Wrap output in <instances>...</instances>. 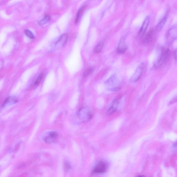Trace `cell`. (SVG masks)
Masks as SVG:
<instances>
[{
    "label": "cell",
    "instance_id": "6da1fadb",
    "mask_svg": "<svg viewBox=\"0 0 177 177\" xmlns=\"http://www.w3.org/2000/svg\"><path fill=\"white\" fill-rule=\"evenodd\" d=\"M171 54V51L169 48H162L161 54L155 62L154 65L155 68L158 69L165 64L170 57Z\"/></svg>",
    "mask_w": 177,
    "mask_h": 177
},
{
    "label": "cell",
    "instance_id": "7a4b0ae2",
    "mask_svg": "<svg viewBox=\"0 0 177 177\" xmlns=\"http://www.w3.org/2000/svg\"><path fill=\"white\" fill-rule=\"evenodd\" d=\"M106 88L109 90L116 91L119 90L120 88L119 80L116 75L114 74L105 81Z\"/></svg>",
    "mask_w": 177,
    "mask_h": 177
},
{
    "label": "cell",
    "instance_id": "3957f363",
    "mask_svg": "<svg viewBox=\"0 0 177 177\" xmlns=\"http://www.w3.org/2000/svg\"><path fill=\"white\" fill-rule=\"evenodd\" d=\"M93 116L92 113L88 108H84L80 109L77 114V117L82 122L90 120Z\"/></svg>",
    "mask_w": 177,
    "mask_h": 177
},
{
    "label": "cell",
    "instance_id": "277c9868",
    "mask_svg": "<svg viewBox=\"0 0 177 177\" xmlns=\"http://www.w3.org/2000/svg\"><path fill=\"white\" fill-rule=\"evenodd\" d=\"M166 40L169 45L177 40V24H174L169 28L167 34Z\"/></svg>",
    "mask_w": 177,
    "mask_h": 177
},
{
    "label": "cell",
    "instance_id": "5b68a950",
    "mask_svg": "<svg viewBox=\"0 0 177 177\" xmlns=\"http://www.w3.org/2000/svg\"><path fill=\"white\" fill-rule=\"evenodd\" d=\"M145 67L144 63H141L137 67L134 74L131 79V81L133 82H136L139 80L144 72Z\"/></svg>",
    "mask_w": 177,
    "mask_h": 177
},
{
    "label": "cell",
    "instance_id": "8992f818",
    "mask_svg": "<svg viewBox=\"0 0 177 177\" xmlns=\"http://www.w3.org/2000/svg\"><path fill=\"white\" fill-rule=\"evenodd\" d=\"M107 165L103 161H99L94 166L93 172L95 173H105L107 170Z\"/></svg>",
    "mask_w": 177,
    "mask_h": 177
},
{
    "label": "cell",
    "instance_id": "52a82bcc",
    "mask_svg": "<svg viewBox=\"0 0 177 177\" xmlns=\"http://www.w3.org/2000/svg\"><path fill=\"white\" fill-rule=\"evenodd\" d=\"M144 35L143 36L142 42L145 44L149 43L154 39L156 36V31L153 29H152Z\"/></svg>",
    "mask_w": 177,
    "mask_h": 177
},
{
    "label": "cell",
    "instance_id": "ba28073f",
    "mask_svg": "<svg viewBox=\"0 0 177 177\" xmlns=\"http://www.w3.org/2000/svg\"><path fill=\"white\" fill-rule=\"evenodd\" d=\"M58 136L59 135L57 132L54 131L50 132L44 137V141L47 143H52L57 140Z\"/></svg>",
    "mask_w": 177,
    "mask_h": 177
},
{
    "label": "cell",
    "instance_id": "9c48e42d",
    "mask_svg": "<svg viewBox=\"0 0 177 177\" xmlns=\"http://www.w3.org/2000/svg\"><path fill=\"white\" fill-rule=\"evenodd\" d=\"M120 103V99L117 98L115 99L113 102L112 105L108 109L107 111V114L108 115H110L115 113L117 110L119 106Z\"/></svg>",
    "mask_w": 177,
    "mask_h": 177
},
{
    "label": "cell",
    "instance_id": "30bf717a",
    "mask_svg": "<svg viewBox=\"0 0 177 177\" xmlns=\"http://www.w3.org/2000/svg\"><path fill=\"white\" fill-rule=\"evenodd\" d=\"M127 47L126 44L125 38H122L121 39L117 48V52L120 54L124 53L127 49Z\"/></svg>",
    "mask_w": 177,
    "mask_h": 177
},
{
    "label": "cell",
    "instance_id": "8fae6325",
    "mask_svg": "<svg viewBox=\"0 0 177 177\" xmlns=\"http://www.w3.org/2000/svg\"><path fill=\"white\" fill-rule=\"evenodd\" d=\"M67 35L66 34H64L61 36L59 40L55 43V47L60 48L64 47L67 42Z\"/></svg>",
    "mask_w": 177,
    "mask_h": 177
},
{
    "label": "cell",
    "instance_id": "7c38bea8",
    "mask_svg": "<svg viewBox=\"0 0 177 177\" xmlns=\"http://www.w3.org/2000/svg\"><path fill=\"white\" fill-rule=\"evenodd\" d=\"M149 21L150 17L148 16L146 17V18L145 19L144 22L142 26L141 27V28H140L139 33V36H142L145 34L148 27Z\"/></svg>",
    "mask_w": 177,
    "mask_h": 177
},
{
    "label": "cell",
    "instance_id": "4fadbf2b",
    "mask_svg": "<svg viewBox=\"0 0 177 177\" xmlns=\"http://www.w3.org/2000/svg\"><path fill=\"white\" fill-rule=\"evenodd\" d=\"M169 13L168 11L166 12L165 15L164 16L163 18H162L160 20L159 22L156 27V30L157 31H160L164 27V26L165 25L166 22L169 16Z\"/></svg>",
    "mask_w": 177,
    "mask_h": 177
},
{
    "label": "cell",
    "instance_id": "5bb4252c",
    "mask_svg": "<svg viewBox=\"0 0 177 177\" xmlns=\"http://www.w3.org/2000/svg\"><path fill=\"white\" fill-rule=\"evenodd\" d=\"M18 100L14 97H9L7 98L2 104V107H7L14 105L18 103Z\"/></svg>",
    "mask_w": 177,
    "mask_h": 177
},
{
    "label": "cell",
    "instance_id": "9a60e30c",
    "mask_svg": "<svg viewBox=\"0 0 177 177\" xmlns=\"http://www.w3.org/2000/svg\"><path fill=\"white\" fill-rule=\"evenodd\" d=\"M86 6V5H85L82 7L81 8L79 9L78 12H77L76 18V20H75V23L76 24L78 23L80 19V18L82 14L83 13L84 10Z\"/></svg>",
    "mask_w": 177,
    "mask_h": 177
},
{
    "label": "cell",
    "instance_id": "2e32d148",
    "mask_svg": "<svg viewBox=\"0 0 177 177\" xmlns=\"http://www.w3.org/2000/svg\"><path fill=\"white\" fill-rule=\"evenodd\" d=\"M43 73H41L36 79V80L34 82V84L32 85V88H36V87L38 86L39 84H40L41 80H42L43 78Z\"/></svg>",
    "mask_w": 177,
    "mask_h": 177
},
{
    "label": "cell",
    "instance_id": "e0dca14e",
    "mask_svg": "<svg viewBox=\"0 0 177 177\" xmlns=\"http://www.w3.org/2000/svg\"><path fill=\"white\" fill-rule=\"evenodd\" d=\"M103 46V43L102 42H100L98 43L95 48L94 51V52L97 53L100 52L102 50Z\"/></svg>",
    "mask_w": 177,
    "mask_h": 177
},
{
    "label": "cell",
    "instance_id": "ac0fdd59",
    "mask_svg": "<svg viewBox=\"0 0 177 177\" xmlns=\"http://www.w3.org/2000/svg\"><path fill=\"white\" fill-rule=\"evenodd\" d=\"M50 20V17L48 15H45L44 18L38 22V24L40 25H43L48 23Z\"/></svg>",
    "mask_w": 177,
    "mask_h": 177
},
{
    "label": "cell",
    "instance_id": "d6986e66",
    "mask_svg": "<svg viewBox=\"0 0 177 177\" xmlns=\"http://www.w3.org/2000/svg\"><path fill=\"white\" fill-rule=\"evenodd\" d=\"M93 72V69L91 67L87 68L84 72V76L86 77L90 75Z\"/></svg>",
    "mask_w": 177,
    "mask_h": 177
},
{
    "label": "cell",
    "instance_id": "ffe728a7",
    "mask_svg": "<svg viewBox=\"0 0 177 177\" xmlns=\"http://www.w3.org/2000/svg\"><path fill=\"white\" fill-rule=\"evenodd\" d=\"M25 34L28 37L31 39L34 38V35L31 31L28 30H26L25 31Z\"/></svg>",
    "mask_w": 177,
    "mask_h": 177
},
{
    "label": "cell",
    "instance_id": "44dd1931",
    "mask_svg": "<svg viewBox=\"0 0 177 177\" xmlns=\"http://www.w3.org/2000/svg\"><path fill=\"white\" fill-rule=\"evenodd\" d=\"M176 102H177V95L174 97L172 100L170 101V102L169 103V104L172 105V104H173Z\"/></svg>",
    "mask_w": 177,
    "mask_h": 177
},
{
    "label": "cell",
    "instance_id": "7402d4cb",
    "mask_svg": "<svg viewBox=\"0 0 177 177\" xmlns=\"http://www.w3.org/2000/svg\"><path fill=\"white\" fill-rule=\"evenodd\" d=\"M174 58H175V60L177 61V48L174 52Z\"/></svg>",
    "mask_w": 177,
    "mask_h": 177
},
{
    "label": "cell",
    "instance_id": "603a6c76",
    "mask_svg": "<svg viewBox=\"0 0 177 177\" xmlns=\"http://www.w3.org/2000/svg\"><path fill=\"white\" fill-rule=\"evenodd\" d=\"M174 148L177 149V140L175 144H174Z\"/></svg>",
    "mask_w": 177,
    "mask_h": 177
},
{
    "label": "cell",
    "instance_id": "cb8c5ba5",
    "mask_svg": "<svg viewBox=\"0 0 177 177\" xmlns=\"http://www.w3.org/2000/svg\"><path fill=\"white\" fill-rule=\"evenodd\" d=\"M136 177H145V176L144 175H140Z\"/></svg>",
    "mask_w": 177,
    "mask_h": 177
}]
</instances>
